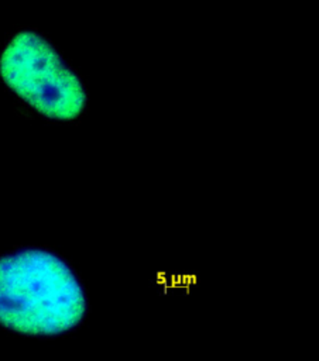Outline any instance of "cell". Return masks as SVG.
Instances as JSON below:
<instances>
[{"instance_id": "6da1fadb", "label": "cell", "mask_w": 319, "mask_h": 361, "mask_svg": "<svg viewBox=\"0 0 319 361\" xmlns=\"http://www.w3.org/2000/svg\"><path fill=\"white\" fill-rule=\"evenodd\" d=\"M85 313L83 290L56 255L23 250L0 258V323L27 334H58Z\"/></svg>"}, {"instance_id": "7a4b0ae2", "label": "cell", "mask_w": 319, "mask_h": 361, "mask_svg": "<svg viewBox=\"0 0 319 361\" xmlns=\"http://www.w3.org/2000/svg\"><path fill=\"white\" fill-rule=\"evenodd\" d=\"M3 80L40 113L61 120L76 117L86 102L78 76L37 32L16 34L0 56Z\"/></svg>"}]
</instances>
